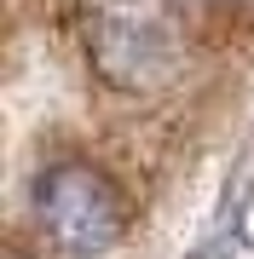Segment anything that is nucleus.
I'll return each mask as SVG.
<instances>
[{
    "mask_svg": "<svg viewBox=\"0 0 254 259\" xmlns=\"http://www.w3.org/2000/svg\"><path fill=\"white\" fill-rule=\"evenodd\" d=\"M93 64L110 87L144 93L173 75V35L144 6H110L93 18Z\"/></svg>",
    "mask_w": 254,
    "mask_h": 259,
    "instance_id": "2",
    "label": "nucleus"
},
{
    "mask_svg": "<svg viewBox=\"0 0 254 259\" xmlns=\"http://www.w3.org/2000/svg\"><path fill=\"white\" fill-rule=\"evenodd\" d=\"M6 259H29V253H18V248H12V253H6Z\"/></svg>",
    "mask_w": 254,
    "mask_h": 259,
    "instance_id": "3",
    "label": "nucleus"
},
{
    "mask_svg": "<svg viewBox=\"0 0 254 259\" xmlns=\"http://www.w3.org/2000/svg\"><path fill=\"white\" fill-rule=\"evenodd\" d=\"M35 225L58 253L93 259L127 236V196L93 161H52L35 179Z\"/></svg>",
    "mask_w": 254,
    "mask_h": 259,
    "instance_id": "1",
    "label": "nucleus"
}]
</instances>
